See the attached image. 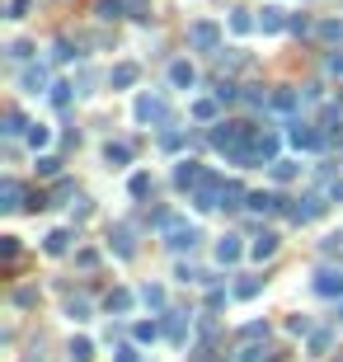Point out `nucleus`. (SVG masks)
<instances>
[{"instance_id":"nucleus-1","label":"nucleus","mask_w":343,"mask_h":362,"mask_svg":"<svg viewBox=\"0 0 343 362\" xmlns=\"http://www.w3.org/2000/svg\"><path fill=\"white\" fill-rule=\"evenodd\" d=\"M216 259H221V263H236V259H240V240H236V235H226V240L216 245Z\"/></svg>"},{"instance_id":"nucleus-2","label":"nucleus","mask_w":343,"mask_h":362,"mask_svg":"<svg viewBox=\"0 0 343 362\" xmlns=\"http://www.w3.org/2000/svg\"><path fill=\"white\" fill-rule=\"evenodd\" d=\"M193 43L198 48H211L216 43V24H193Z\"/></svg>"},{"instance_id":"nucleus-3","label":"nucleus","mask_w":343,"mask_h":362,"mask_svg":"<svg viewBox=\"0 0 343 362\" xmlns=\"http://www.w3.org/2000/svg\"><path fill=\"white\" fill-rule=\"evenodd\" d=\"M291 141H296V146H311V151H315L320 146V137L311 128H301V123H296V128H291Z\"/></svg>"},{"instance_id":"nucleus-4","label":"nucleus","mask_w":343,"mask_h":362,"mask_svg":"<svg viewBox=\"0 0 343 362\" xmlns=\"http://www.w3.org/2000/svg\"><path fill=\"white\" fill-rule=\"evenodd\" d=\"M136 118H165V103L160 99H141L136 103Z\"/></svg>"},{"instance_id":"nucleus-5","label":"nucleus","mask_w":343,"mask_h":362,"mask_svg":"<svg viewBox=\"0 0 343 362\" xmlns=\"http://www.w3.org/2000/svg\"><path fill=\"white\" fill-rule=\"evenodd\" d=\"M273 250H278V235H259L249 254H254V259H268V254H273Z\"/></svg>"},{"instance_id":"nucleus-6","label":"nucleus","mask_w":343,"mask_h":362,"mask_svg":"<svg viewBox=\"0 0 343 362\" xmlns=\"http://www.w3.org/2000/svg\"><path fill=\"white\" fill-rule=\"evenodd\" d=\"M320 292H324V296L343 292V273H324V278H320Z\"/></svg>"},{"instance_id":"nucleus-7","label":"nucleus","mask_w":343,"mask_h":362,"mask_svg":"<svg viewBox=\"0 0 343 362\" xmlns=\"http://www.w3.org/2000/svg\"><path fill=\"white\" fill-rule=\"evenodd\" d=\"M198 179H202V170H198L193 160H184V165H179V183L188 188V183H198Z\"/></svg>"},{"instance_id":"nucleus-8","label":"nucleus","mask_w":343,"mask_h":362,"mask_svg":"<svg viewBox=\"0 0 343 362\" xmlns=\"http://www.w3.org/2000/svg\"><path fill=\"white\" fill-rule=\"evenodd\" d=\"M71 358H76V362H90V358H94V348H90V339H76V343H71Z\"/></svg>"},{"instance_id":"nucleus-9","label":"nucleus","mask_w":343,"mask_h":362,"mask_svg":"<svg viewBox=\"0 0 343 362\" xmlns=\"http://www.w3.org/2000/svg\"><path fill=\"white\" fill-rule=\"evenodd\" d=\"M169 76H174V85H193V66H188V61H174Z\"/></svg>"},{"instance_id":"nucleus-10","label":"nucleus","mask_w":343,"mask_h":362,"mask_svg":"<svg viewBox=\"0 0 343 362\" xmlns=\"http://www.w3.org/2000/svg\"><path fill=\"white\" fill-rule=\"evenodd\" d=\"M259 28H268V33H273V28H282V10H264V19H259Z\"/></svg>"},{"instance_id":"nucleus-11","label":"nucleus","mask_w":343,"mask_h":362,"mask_svg":"<svg viewBox=\"0 0 343 362\" xmlns=\"http://www.w3.org/2000/svg\"><path fill=\"white\" fill-rule=\"evenodd\" d=\"M320 33H324L329 43H339V38H343V19H329V24H320Z\"/></svg>"},{"instance_id":"nucleus-12","label":"nucleus","mask_w":343,"mask_h":362,"mask_svg":"<svg viewBox=\"0 0 343 362\" xmlns=\"http://www.w3.org/2000/svg\"><path fill=\"white\" fill-rule=\"evenodd\" d=\"M136 80V66H118V71H113V85H132Z\"/></svg>"},{"instance_id":"nucleus-13","label":"nucleus","mask_w":343,"mask_h":362,"mask_svg":"<svg viewBox=\"0 0 343 362\" xmlns=\"http://www.w3.org/2000/svg\"><path fill=\"white\" fill-rule=\"evenodd\" d=\"M193 240H198L193 226H174V245H193Z\"/></svg>"},{"instance_id":"nucleus-14","label":"nucleus","mask_w":343,"mask_h":362,"mask_svg":"<svg viewBox=\"0 0 343 362\" xmlns=\"http://www.w3.org/2000/svg\"><path fill=\"white\" fill-rule=\"evenodd\" d=\"M66 240H71V235H66V231H56L52 240H48V250H52V254H61V250H66Z\"/></svg>"},{"instance_id":"nucleus-15","label":"nucleus","mask_w":343,"mask_h":362,"mask_svg":"<svg viewBox=\"0 0 343 362\" xmlns=\"http://www.w3.org/2000/svg\"><path fill=\"white\" fill-rule=\"evenodd\" d=\"M24 90H33V94H38V90H43V71H28V76H24Z\"/></svg>"},{"instance_id":"nucleus-16","label":"nucleus","mask_w":343,"mask_h":362,"mask_svg":"<svg viewBox=\"0 0 343 362\" xmlns=\"http://www.w3.org/2000/svg\"><path fill=\"white\" fill-rule=\"evenodd\" d=\"M141 296H146V306H160V301H165V292H160V287H146Z\"/></svg>"},{"instance_id":"nucleus-17","label":"nucleus","mask_w":343,"mask_h":362,"mask_svg":"<svg viewBox=\"0 0 343 362\" xmlns=\"http://www.w3.org/2000/svg\"><path fill=\"white\" fill-rule=\"evenodd\" d=\"M240 362H264V348H245V353H240Z\"/></svg>"},{"instance_id":"nucleus-18","label":"nucleus","mask_w":343,"mask_h":362,"mask_svg":"<svg viewBox=\"0 0 343 362\" xmlns=\"http://www.w3.org/2000/svg\"><path fill=\"white\" fill-rule=\"evenodd\" d=\"M118 362H136V353L132 348H118Z\"/></svg>"}]
</instances>
